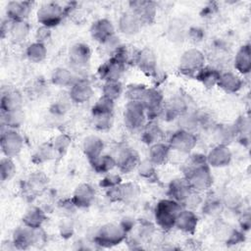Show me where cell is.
Here are the masks:
<instances>
[{"label": "cell", "instance_id": "cell-17", "mask_svg": "<svg viewBox=\"0 0 251 251\" xmlns=\"http://www.w3.org/2000/svg\"><path fill=\"white\" fill-rule=\"evenodd\" d=\"M91 37L101 45L115 35V26L113 23L106 19H98L90 26Z\"/></svg>", "mask_w": 251, "mask_h": 251}, {"label": "cell", "instance_id": "cell-21", "mask_svg": "<svg viewBox=\"0 0 251 251\" xmlns=\"http://www.w3.org/2000/svg\"><path fill=\"white\" fill-rule=\"evenodd\" d=\"M32 10L30 1H10L6 5L7 19L13 22L25 21Z\"/></svg>", "mask_w": 251, "mask_h": 251}, {"label": "cell", "instance_id": "cell-41", "mask_svg": "<svg viewBox=\"0 0 251 251\" xmlns=\"http://www.w3.org/2000/svg\"><path fill=\"white\" fill-rule=\"evenodd\" d=\"M124 92V86L120 80L104 81L102 86V96H105L113 101L121 97Z\"/></svg>", "mask_w": 251, "mask_h": 251}, {"label": "cell", "instance_id": "cell-22", "mask_svg": "<svg viewBox=\"0 0 251 251\" xmlns=\"http://www.w3.org/2000/svg\"><path fill=\"white\" fill-rule=\"evenodd\" d=\"M95 189L89 183H80L74 191L72 200L76 208H87L95 199Z\"/></svg>", "mask_w": 251, "mask_h": 251}, {"label": "cell", "instance_id": "cell-6", "mask_svg": "<svg viewBox=\"0 0 251 251\" xmlns=\"http://www.w3.org/2000/svg\"><path fill=\"white\" fill-rule=\"evenodd\" d=\"M205 66V55L197 48L185 50L180 56L178 63L179 72L187 76H195Z\"/></svg>", "mask_w": 251, "mask_h": 251}, {"label": "cell", "instance_id": "cell-33", "mask_svg": "<svg viewBox=\"0 0 251 251\" xmlns=\"http://www.w3.org/2000/svg\"><path fill=\"white\" fill-rule=\"evenodd\" d=\"M46 220V215L44 211L36 206L28 208L23 216V223L32 228H40Z\"/></svg>", "mask_w": 251, "mask_h": 251}, {"label": "cell", "instance_id": "cell-38", "mask_svg": "<svg viewBox=\"0 0 251 251\" xmlns=\"http://www.w3.org/2000/svg\"><path fill=\"white\" fill-rule=\"evenodd\" d=\"M24 121L25 114L22 109L2 113V124L6 126V128L17 129L23 125Z\"/></svg>", "mask_w": 251, "mask_h": 251}, {"label": "cell", "instance_id": "cell-14", "mask_svg": "<svg viewBox=\"0 0 251 251\" xmlns=\"http://www.w3.org/2000/svg\"><path fill=\"white\" fill-rule=\"evenodd\" d=\"M139 195V187L133 182H122L116 187L107 189V196L113 202H130Z\"/></svg>", "mask_w": 251, "mask_h": 251}, {"label": "cell", "instance_id": "cell-18", "mask_svg": "<svg viewBox=\"0 0 251 251\" xmlns=\"http://www.w3.org/2000/svg\"><path fill=\"white\" fill-rule=\"evenodd\" d=\"M134 62L139 70L147 75L154 76L157 74V59L153 51L149 48H143L136 52Z\"/></svg>", "mask_w": 251, "mask_h": 251}, {"label": "cell", "instance_id": "cell-19", "mask_svg": "<svg viewBox=\"0 0 251 251\" xmlns=\"http://www.w3.org/2000/svg\"><path fill=\"white\" fill-rule=\"evenodd\" d=\"M232 158V154L227 145L217 144L206 155L207 164L212 168H223L227 166Z\"/></svg>", "mask_w": 251, "mask_h": 251}, {"label": "cell", "instance_id": "cell-8", "mask_svg": "<svg viewBox=\"0 0 251 251\" xmlns=\"http://www.w3.org/2000/svg\"><path fill=\"white\" fill-rule=\"evenodd\" d=\"M0 146L5 157L14 158L22 151L24 147V138L17 129L6 128L1 133Z\"/></svg>", "mask_w": 251, "mask_h": 251}, {"label": "cell", "instance_id": "cell-34", "mask_svg": "<svg viewBox=\"0 0 251 251\" xmlns=\"http://www.w3.org/2000/svg\"><path fill=\"white\" fill-rule=\"evenodd\" d=\"M221 75V72L210 66H204L194 76L199 82H201L205 87L210 88L217 85L219 78Z\"/></svg>", "mask_w": 251, "mask_h": 251}, {"label": "cell", "instance_id": "cell-29", "mask_svg": "<svg viewBox=\"0 0 251 251\" xmlns=\"http://www.w3.org/2000/svg\"><path fill=\"white\" fill-rule=\"evenodd\" d=\"M171 148L169 144L163 142H157L150 145L148 150V160L155 166L164 165L170 157Z\"/></svg>", "mask_w": 251, "mask_h": 251}, {"label": "cell", "instance_id": "cell-28", "mask_svg": "<svg viewBox=\"0 0 251 251\" xmlns=\"http://www.w3.org/2000/svg\"><path fill=\"white\" fill-rule=\"evenodd\" d=\"M104 150V142L102 138L97 135H88L83 139L82 151L88 161H92L95 158L102 155Z\"/></svg>", "mask_w": 251, "mask_h": 251}, {"label": "cell", "instance_id": "cell-52", "mask_svg": "<svg viewBox=\"0 0 251 251\" xmlns=\"http://www.w3.org/2000/svg\"><path fill=\"white\" fill-rule=\"evenodd\" d=\"M122 183V177L118 175V174H111L108 173L106 174V176L100 180L99 185L103 188L106 189H110L113 187L118 186L119 184Z\"/></svg>", "mask_w": 251, "mask_h": 251}, {"label": "cell", "instance_id": "cell-31", "mask_svg": "<svg viewBox=\"0 0 251 251\" xmlns=\"http://www.w3.org/2000/svg\"><path fill=\"white\" fill-rule=\"evenodd\" d=\"M77 77L75 75L73 70L63 67H58L53 70L51 74V82L59 87H71Z\"/></svg>", "mask_w": 251, "mask_h": 251}, {"label": "cell", "instance_id": "cell-24", "mask_svg": "<svg viewBox=\"0 0 251 251\" xmlns=\"http://www.w3.org/2000/svg\"><path fill=\"white\" fill-rule=\"evenodd\" d=\"M119 30L125 35H134L138 33L142 27V24L138 17L130 12H126L122 14L118 21Z\"/></svg>", "mask_w": 251, "mask_h": 251}, {"label": "cell", "instance_id": "cell-36", "mask_svg": "<svg viewBox=\"0 0 251 251\" xmlns=\"http://www.w3.org/2000/svg\"><path fill=\"white\" fill-rule=\"evenodd\" d=\"M92 169L98 174H108L116 167V159L111 155L102 154L89 162Z\"/></svg>", "mask_w": 251, "mask_h": 251}, {"label": "cell", "instance_id": "cell-25", "mask_svg": "<svg viewBox=\"0 0 251 251\" xmlns=\"http://www.w3.org/2000/svg\"><path fill=\"white\" fill-rule=\"evenodd\" d=\"M24 98L20 91L16 89H7L1 94V112L6 113L15 110H21Z\"/></svg>", "mask_w": 251, "mask_h": 251}, {"label": "cell", "instance_id": "cell-43", "mask_svg": "<svg viewBox=\"0 0 251 251\" xmlns=\"http://www.w3.org/2000/svg\"><path fill=\"white\" fill-rule=\"evenodd\" d=\"M236 134L234 126H221L215 130V136L218 144L227 145L236 136Z\"/></svg>", "mask_w": 251, "mask_h": 251}, {"label": "cell", "instance_id": "cell-27", "mask_svg": "<svg viewBox=\"0 0 251 251\" xmlns=\"http://www.w3.org/2000/svg\"><path fill=\"white\" fill-rule=\"evenodd\" d=\"M234 69L240 75H247L251 70V50L249 44L242 45L236 52L233 60Z\"/></svg>", "mask_w": 251, "mask_h": 251}, {"label": "cell", "instance_id": "cell-5", "mask_svg": "<svg viewBox=\"0 0 251 251\" xmlns=\"http://www.w3.org/2000/svg\"><path fill=\"white\" fill-rule=\"evenodd\" d=\"M66 16L65 7L57 2H47L40 6L37 10V22L41 26L48 28L57 26L61 24Z\"/></svg>", "mask_w": 251, "mask_h": 251}, {"label": "cell", "instance_id": "cell-37", "mask_svg": "<svg viewBox=\"0 0 251 251\" xmlns=\"http://www.w3.org/2000/svg\"><path fill=\"white\" fill-rule=\"evenodd\" d=\"M25 55L30 62L41 63L47 56V48L43 42L34 41L26 47Z\"/></svg>", "mask_w": 251, "mask_h": 251}, {"label": "cell", "instance_id": "cell-13", "mask_svg": "<svg viewBox=\"0 0 251 251\" xmlns=\"http://www.w3.org/2000/svg\"><path fill=\"white\" fill-rule=\"evenodd\" d=\"M93 92L94 90L89 79L86 77H77L70 87L69 98L75 103L82 104L91 99Z\"/></svg>", "mask_w": 251, "mask_h": 251}, {"label": "cell", "instance_id": "cell-11", "mask_svg": "<svg viewBox=\"0 0 251 251\" xmlns=\"http://www.w3.org/2000/svg\"><path fill=\"white\" fill-rule=\"evenodd\" d=\"M69 61L74 71L84 70L91 58L90 47L83 42H76L73 44L68 52Z\"/></svg>", "mask_w": 251, "mask_h": 251}, {"label": "cell", "instance_id": "cell-16", "mask_svg": "<svg viewBox=\"0 0 251 251\" xmlns=\"http://www.w3.org/2000/svg\"><path fill=\"white\" fill-rule=\"evenodd\" d=\"M116 159V167L121 173L128 174L137 168L139 162L141 161L138 153L129 147L123 148Z\"/></svg>", "mask_w": 251, "mask_h": 251}, {"label": "cell", "instance_id": "cell-46", "mask_svg": "<svg viewBox=\"0 0 251 251\" xmlns=\"http://www.w3.org/2000/svg\"><path fill=\"white\" fill-rule=\"evenodd\" d=\"M223 210V202L220 198L212 196L203 202V213L209 216H217Z\"/></svg>", "mask_w": 251, "mask_h": 251}, {"label": "cell", "instance_id": "cell-4", "mask_svg": "<svg viewBox=\"0 0 251 251\" xmlns=\"http://www.w3.org/2000/svg\"><path fill=\"white\" fill-rule=\"evenodd\" d=\"M123 118L124 124L128 130H141L146 124V110L140 101H127Z\"/></svg>", "mask_w": 251, "mask_h": 251}, {"label": "cell", "instance_id": "cell-48", "mask_svg": "<svg viewBox=\"0 0 251 251\" xmlns=\"http://www.w3.org/2000/svg\"><path fill=\"white\" fill-rule=\"evenodd\" d=\"M51 144L54 148L55 154L63 155V154H65V152L68 150V148L71 145V138L69 135H67L65 133H61L54 138V140Z\"/></svg>", "mask_w": 251, "mask_h": 251}, {"label": "cell", "instance_id": "cell-3", "mask_svg": "<svg viewBox=\"0 0 251 251\" xmlns=\"http://www.w3.org/2000/svg\"><path fill=\"white\" fill-rule=\"evenodd\" d=\"M126 231L121 225L106 224L102 226L94 235V242L101 247H112L126 239Z\"/></svg>", "mask_w": 251, "mask_h": 251}, {"label": "cell", "instance_id": "cell-55", "mask_svg": "<svg viewBox=\"0 0 251 251\" xmlns=\"http://www.w3.org/2000/svg\"><path fill=\"white\" fill-rule=\"evenodd\" d=\"M50 28L45 27V26H40V28L37 29L36 31V41L43 42L50 37Z\"/></svg>", "mask_w": 251, "mask_h": 251}, {"label": "cell", "instance_id": "cell-39", "mask_svg": "<svg viewBox=\"0 0 251 251\" xmlns=\"http://www.w3.org/2000/svg\"><path fill=\"white\" fill-rule=\"evenodd\" d=\"M178 125L181 129L187 130V131H192L200 126V117L199 114L196 112L188 111L182 115H180L178 118Z\"/></svg>", "mask_w": 251, "mask_h": 251}, {"label": "cell", "instance_id": "cell-12", "mask_svg": "<svg viewBox=\"0 0 251 251\" xmlns=\"http://www.w3.org/2000/svg\"><path fill=\"white\" fill-rule=\"evenodd\" d=\"M126 70V64L115 57H110L101 64L97 70V75L103 81L120 80Z\"/></svg>", "mask_w": 251, "mask_h": 251}, {"label": "cell", "instance_id": "cell-35", "mask_svg": "<svg viewBox=\"0 0 251 251\" xmlns=\"http://www.w3.org/2000/svg\"><path fill=\"white\" fill-rule=\"evenodd\" d=\"M30 25L26 21L12 22L8 35L14 43L23 42L29 34Z\"/></svg>", "mask_w": 251, "mask_h": 251}, {"label": "cell", "instance_id": "cell-30", "mask_svg": "<svg viewBox=\"0 0 251 251\" xmlns=\"http://www.w3.org/2000/svg\"><path fill=\"white\" fill-rule=\"evenodd\" d=\"M162 136L163 131L156 120H149L141 129V140L149 146L160 142Z\"/></svg>", "mask_w": 251, "mask_h": 251}, {"label": "cell", "instance_id": "cell-9", "mask_svg": "<svg viewBox=\"0 0 251 251\" xmlns=\"http://www.w3.org/2000/svg\"><path fill=\"white\" fill-rule=\"evenodd\" d=\"M168 144L171 150L187 154L195 148L197 144V137L194 132L179 128L170 136Z\"/></svg>", "mask_w": 251, "mask_h": 251}, {"label": "cell", "instance_id": "cell-53", "mask_svg": "<svg viewBox=\"0 0 251 251\" xmlns=\"http://www.w3.org/2000/svg\"><path fill=\"white\" fill-rule=\"evenodd\" d=\"M186 35L191 41L200 42L204 36V30L198 26H193L187 31Z\"/></svg>", "mask_w": 251, "mask_h": 251}, {"label": "cell", "instance_id": "cell-1", "mask_svg": "<svg viewBox=\"0 0 251 251\" xmlns=\"http://www.w3.org/2000/svg\"><path fill=\"white\" fill-rule=\"evenodd\" d=\"M184 178L187 180L191 189L196 192L208 190L213 183V176L210 166L207 164L206 156L195 154L191 156L190 163L184 171Z\"/></svg>", "mask_w": 251, "mask_h": 251}, {"label": "cell", "instance_id": "cell-23", "mask_svg": "<svg viewBox=\"0 0 251 251\" xmlns=\"http://www.w3.org/2000/svg\"><path fill=\"white\" fill-rule=\"evenodd\" d=\"M198 226V217L197 215L190 209L182 208L178 213L175 227L185 232V233H194L196 227Z\"/></svg>", "mask_w": 251, "mask_h": 251}, {"label": "cell", "instance_id": "cell-49", "mask_svg": "<svg viewBox=\"0 0 251 251\" xmlns=\"http://www.w3.org/2000/svg\"><path fill=\"white\" fill-rule=\"evenodd\" d=\"M146 89L143 84H129L126 88V97L127 101H141Z\"/></svg>", "mask_w": 251, "mask_h": 251}, {"label": "cell", "instance_id": "cell-40", "mask_svg": "<svg viewBox=\"0 0 251 251\" xmlns=\"http://www.w3.org/2000/svg\"><path fill=\"white\" fill-rule=\"evenodd\" d=\"M55 151L51 143H42L34 151L32 155V162L35 164H41L48 162L55 156Z\"/></svg>", "mask_w": 251, "mask_h": 251}, {"label": "cell", "instance_id": "cell-7", "mask_svg": "<svg viewBox=\"0 0 251 251\" xmlns=\"http://www.w3.org/2000/svg\"><path fill=\"white\" fill-rule=\"evenodd\" d=\"M43 237L44 234L40 228H32L24 225L15 229L12 243L17 249H27L33 245H39Z\"/></svg>", "mask_w": 251, "mask_h": 251}, {"label": "cell", "instance_id": "cell-42", "mask_svg": "<svg viewBox=\"0 0 251 251\" xmlns=\"http://www.w3.org/2000/svg\"><path fill=\"white\" fill-rule=\"evenodd\" d=\"M114 106H115V101H113L105 96H101L92 106L91 116L112 114V113H114Z\"/></svg>", "mask_w": 251, "mask_h": 251}, {"label": "cell", "instance_id": "cell-44", "mask_svg": "<svg viewBox=\"0 0 251 251\" xmlns=\"http://www.w3.org/2000/svg\"><path fill=\"white\" fill-rule=\"evenodd\" d=\"M170 110H172L177 117L189 111V105L187 99L182 95H175L170 99L166 105Z\"/></svg>", "mask_w": 251, "mask_h": 251}, {"label": "cell", "instance_id": "cell-2", "mask_svg": "<svg viewBox=\"0 0 251 251\" xmlns=\"http://www.w3.org/2000/svg\"><path fill=\"white\" fill-rule=\"evenodd\" d=\"M182 208L180 203L169 197L160 200L154 210V218L157 226L163 230H170L175 227L176 217Z\"/></svg>", "mask_w": 251, "mask_h": 251}, {"label": "cell", "instance_id": "cell-32", "mask_svg": "<svg viewBox=\"0 0 251 251\" xmlns=\"http://www.w3.org/2000/svg\"><path fill=\"white\" fill-rule=\"evenodd\" d=\"M47 183V176L42 172H35L27 177L25 188L31 195H38L45 190Z\"/></svg>", "mask_w": 251, "mask_h": 251}, {"label": "cell", "instance_id": "cell-51", "mask_svg": "<svg viewBox=\"0 0 251 251\" xmlns=\"http://www.w3.org/2000/svg\"><path fill=\"white\" fill-rule=\"evenodd\" d=\"M71 100H57L50 106V113L55 117H62L64 116L70 109V103Z\"/></svg>", "mask_w": 251, "mask_h": 251}, {"label": "cell", "instance_id": "cell-26", "mask_svg": "<svg viewBox=\"0 0 251 251\" xmlns=\"http://www.w3.org/2000/svg\"><path fill=\"white\" fill-rule=\"evenodd\" d=\"M217 85L226 93H236L243 86V80L237 74L227 71L221 73Z\"/></svg>", "mask_w": 251, "mask_h": 251}, {"label": "cell", "instance_id": "cell-20", "mask_svg": "<svg viewBox=\"0 0 251 251\" xmlns=\"http://www.w3.org/2000/svg\"><path fill=\"white\" fill-rule=\"evenodd\" d=\"M192 189L188 184L187 180L183 178L173 179L168 186V196L169 198L183 205L188 196L192 193ZM183 207V206H182Z\"/></svg>", "mask_w": 251, "mask_h": 251}, {"label": "cell", "instance_id": "cell-54", "mask_svg": "<svg viewBox=\"0 0 251 251\" xmlns=\"http://www.w3.org/2000/svg\"><path fill=\"white\" fill-rule=\"evenodd\" d=\"M59 229H60V234H61L62 237L69 238L73 234L74 226H73V224L71 222L65 221V222L61 223V225L59 226Z\"/></svg>", "mask_w": 251, "mask_h": 251}, {"label": "cell", "instance_id": "cell-47", "mask_svg": "<svg viewBox=\"0 0 251 251\" xmlns=\"http://www.w3.org/2000/svg\"><path fill=\"white\" fill-rule=\"evenodd\" d=\"M93 126L97 130H108L114 124V113L92 116Z\"/></svg>", "mask_w": 251, "mask_h": 251}, {"label": "cell", "instance_id": "cell-15", "mask_svg": "<svg viewBox=\"0 0 251 251\" xmlns=\"http://www.w3.org/2000/svg\"><path fill=\"white\" fill-rule=\"evenodd\" d=\"M130 10L140 20L142 25H150L155 21L157 8L156 4L151 1H130Z\"/></svg>", "mask_w": 251, "mask_h": 251}, {"label": "cell", "instance_id": "cell-10", "mask_svg": "<svg viewBox=\"0 0 251 251\" xmlns=\"http://www.w3.org/2000/svg\"><path fill=\"white\" fill-rule=\"evenodd\" d=\"M140 102L143 104L146 110V117L149 120L160 118L161 111L164 107V96L159 89L156 87H147Z\"/></svg>", "mask_w": 251, "mask_h": 251}, {"label": "cell", "instance_id": "cell-45", "mask_svg": "<svg viewBox=\"0 0 251 251\" xmlns=\"http://www.w3.org/2000/svg\"><path fill=\"white\" fill-rule=\"evenodd\" d=\"M16 165L13 161V158L9 157H3L0 161V176H1V181H9L16 174Z\"/></svg>", "mask_w": 251, "mask_h": 251}, {"label": "cell", "instance_id": "cell-50", "mask_svg": "<svg viewBox=\"0 0 251 251\" xmlns=\"http://www.w3.org/2000/svg\"><path fill=\"white\" fill-rule=\"evenodd\" d=\"M155 168H156V166L147 159V160L140 161L136 169L138 171L139 176H141L144 178L149 179L155 176V173H156Z\"/></svg>", "mask_w": 251, "mask_h": 251}]
</instances>
